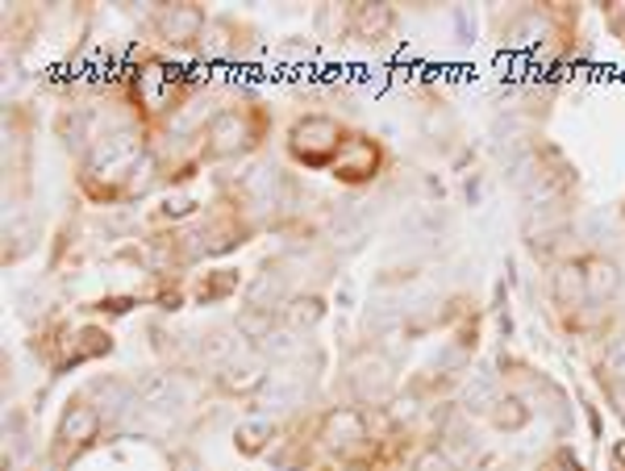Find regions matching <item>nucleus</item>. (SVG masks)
Instances as JSON below:
<instances>
[{
    "mask_svg": "<svg viewBox=\"0 0 625 471\" xmlns=\"http://www.w3.org/2000/svg\"><path fill=\"white\" fill-rule=\"evenodd\" d=\"M267 443H276V425L272 422H242L233 430V447L242 455H263Z\"/></svg>",
    "mask_w": 625,
    "mask_h": 471,
    "instance_id": "9d476101",
    "label": "nucleus"
},
{
    "mask_svg": "<svg viewBox=\"0 0 625 471\" xmlns=\"http://www.w3.org/2000/svg\"><path fill=\"white\" fill-rule=\"evenodd\" d=\"M492 422L501 425V430H521V425L530 422V409L517 401V397H505V401L496 404V413H492Z\"/></svg>",
    "mask_w": 625,
    "mask_h": 471,
    "instance_id": "f8f14e48",
    "label": "nucleus"
},
{
    "mask_svg": "<svg viewBox=\"0 0 625 471\" xmlns=\"http://www.w3.org/2000/svg\"><path fill=\"white\" fill-rule=\"evenodd\" d=\"M322 317H325V301H322V297H297V301L288 305V322H292L297 330H313Z\"/></svg>",
    "mask_w": 625,
    "mask_h": 471,
    "instance_id": "9b49d317",
    "label": "nucleus"
},
{
    "mask_svg": "<svg viewBox=\"0 0 625 471\" xmlns=\"http://www.w3.org/2000/svg\"><path fill=\"white\" fill-rule=\"evenodd\" d=\"M159 34L171 47H196L205 34V9L201 4H167L159 13Z\"/></svg>",
    "mask_w": 625,
    "mask_h": 471,
    "instance_id": "39448f33",
    "label": "nucleus"
},
{
    "mask_svg": "<svg viewBox=\"0 0 625 471\" xmlns=\"http://www.w3.org/2000/svg\"><path fill=\"white\" fill-rule=\"evenodd\" d=\"M584 263V283H588V301H604V297H617L622 288V271L613 259H579Z\"/></svg>",
    "mask_w": 625,
    "mask_h": 471,
    "instance_id": "0eeeda50",
    "label": "nucleus"
},
{
    "mask_svg": "<svg viewBox=\"0 0 625 471\" xmlns=\"http://www.w3.org/2000/svg\"><path fill=\"white\" fill-rule=\"evenodd\" d=\"M317 443L325 450H338L342 459H354L359 450L371 447V430L368 418L359 409H334L322 418V430H317Z\"/></svg>",
    "mask_w": 625,
    "mask_h": 471,
    "instance_id": "20e7f679",
    "label": "nucleus"
},
{
    "mask_svg": "<svg viewBox=\"0 0 625 471\" xmlns=\"http://www.w3.org/2000/svg\"><path fill=\"white\" fill-rule=\"evenodd\" d=\"M380 167H384V146L375 138H368V134H350L342 142L334 167H329V176L338 184H347V189H359V184H371L380 176Z\"/></svg>",
    "mask_w": 625,
    "mask_h": 471,
    "instance_id": "f03ea898",
    "label": "nucleus"
},
{
    "mask_svg": "<svg viewBox=\"0 0 625 471\" xmlns=\"http://www.w3.org/2000/svg\"><path fill=\"white\" fill-rule=\"evenodd\" d=\"M350 25H354L359 38L375 43L393 29V9L388 4H350Z\"/></svg>",
    "mask_w": 625,
    "mask_h": 471,
    "instance_id": "6e6552de",
    "label": "nucleus"
},
{
    "mask_svg": "<svg viewBox=\"0 0 625 471\" xmlns=\"http://www.w3.org/2000/svg\"><path fill=\"white\" fill-rule=\"evenodd\" d=\"M555 297L563 309H579L588 301V283H584V263H567L555 276Z\"/></svg>",
    "mask_w": 625,
    "mask_h": 471,
    "instance_id": "1a4fd4ad",
    "label": "nucleus"
},
{
    "mask_svg": "<svg viewBox=\"0 0 625 471\" xmlns=\"http://www.w3.org/2000/svg\"><path fill=\"white\" fill-rule=\"evenodd\" d=\"M196 468V463H192V459H180V471H192Z\"/></svg>",
    "mask_w": 625,
    "mask_h": 471,
    "instance_id": "2eb2a0df",
    "label": "nucleus"
},
{
    "mask_svg": "<svg viewBox=\"0 0 625 471\" xmlns=\"http://www.w3.org/2000/svg\"><path fill=\"white\" fill-rule=\"evenodd\" d=\"M263 134V118L255 109H226L208 121V150L213 155H242Z\"/></svg>",
    "mask_w": 625,
    "mask_h": 471,
    "instance_id": "7ed1b4c3",
    "label": "nucleus"
},
{
    "mask_svg": "<svg viewBox=\"0 0 625 471\" xmlns=\"http://www.w3.org/2000/svg\"><path fill=\"white\" fill-rule=\"evenodd\" d=\"M96 434H100V413H96L93 404H84V401L68 404V413H63V422H59V447L80 455L84 447H93Z\"/></svg>",
    "mask_w": 625,
    "mask_h": 471,
    "instance_id": "423d86ee",
    "label": "nucleus"
},
{
    "mask_svg": "<svg viewBox=\"0 0 625 471\" xmlns=\"http://www.w3.org/2000/svg\"><path fill=\"white\" fill-rule=\"evenodd\" d=\"M604 367H609L613 376H625V338H617V342L609 347V354H604Z\"/></svg>",
    "mask_w": 625,
    "mask_h": 471,
    "instance_id": "ddd939ff",
    "label": "nucleus"
},
{
    "mask_svg": "<svg viewBox=\"0 0 625 471\" xmlns=\"http://www.w3.org/2000/svg\"><path fill=\"white\" fill-rule=\"evenodd\" d=\"M347 138L350 134L334 118L304 113V118H297L292 130H288V155L301 167H313V171H317V167H334V159H338V150H342Z\"/></svg>",
    "mask_w": 625,
    "mask_h": 471,
    "instance_id": "f257e3e1",
    "label": "nucleus"
},
{
    "mask_svg": "<svg viewBox=\"0 0 625 471\" xmlns=\"http://www.w3.org/2000/svg\"><path fill=\"white\" fill-rule=\"evenodd\" d=\"M417 471H455V468L446 463V455H438V450H425V455L417 459Z\"/></svg>",
    "mask_w": 625,
    "mask_h": 471,
    "instance_id": "4468645a",
    "label": "nucleus"
}]
</instances>
